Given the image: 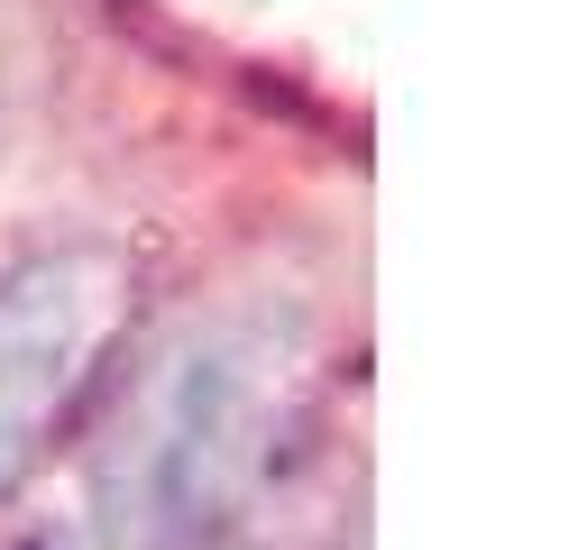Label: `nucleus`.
Returning <instances> with one entry per match:
<instances>
[{"label": "nucleus", "mask_w": 569, "mask_h": 550, "mask_svg": "<svg viewBox=\"0 0 569 550\" xmlns=\"http://www.w3.org/2000/svg\"><path fill=\"white\" fill-rule=\"evenodd\" d=\"M284 422V349L276 330H184L138 394L92 477L101 550H202L258 487Z\"/></svg>", "instance_id": "f257e3e1"}, {"label": "nucleus", "mask_w": 569, "mask_h": 550, "mask_svg": "<svg viewBox=\"0 0 569 550\" xmlns=\"http://www.w3.org/2000/svg\"><path fill=\"white\" fill-rule=\"evenodd\" d=\"M111 321H120V257L101 248H56L0 276V504L56 450Z\"/></svg>", "instance_id": "f03ea898"}]
</instances>
